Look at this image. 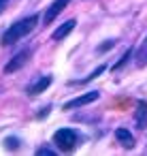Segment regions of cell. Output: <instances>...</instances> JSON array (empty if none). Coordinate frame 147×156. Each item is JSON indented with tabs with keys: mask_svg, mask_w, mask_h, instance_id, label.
Returning <instances> with one entry per match:
<instances>
[{
	"mask_svg": "<svg viewBox=\"0 0 147 156\" xmlns=\"http://www.w3.org/2000/svg\"><path fill=\"white\" fill-rule=\"evenodd\" d=\"M68 2H70V0H53V2H51V7L47 9V13H45V24H51L66 7H68Z\"/></svg>",
	"mask_w": 147,
	"mask_h": 156,
	"instance_id": "5b68a950",
	"label": "cell"
},
{
	"mask_svg": "<svg viewBox=\"0 0 147 156\" xmlns=\"http://www.w3.org/2000/svg\"><path fill=\"white\" fill-rule=\"evenodd\" d=\"M53 143H56V147L60 152H73L75 145L79 143V135L73 128H60L53 135Z\"/></svg>",
	"mask_w": 147,
	"mask_h": 156,
	"instance_id": "7a4b0ae2",
	"label": "cell"
},
{
	"mask_svg": "<svg viewBox=\"0 0 147 156\" xmlns=\"http://www.w3.org/2000/svg\"><path fill=\"white\" fill-rule=\"evenodd\" d=\"M104 71H107V66H104V64H100V66H98V69H96V71H94L92 75H87L85 79H79V81H73V83H87V81H92L94 77H98V75H102Z\"/></svg>",
	"mask_w": 147,
	"mask_h": 156,
	"instance_id": "30bf717a",
	"label": "cell"
},
{
	"mask_svg": "<svg viewBox=\"0 0 147 156\" xmlns=\"http://www.w3.org/2000/svg\"><path fill=\"white\" fill-rule=\"evenodd\" d=\"M5 5H7V0H0V11L5 9Z\"/></svg>",
	"mask_w": 147,
	"mask_h": 156,
	"instance_id": "4fadbf2b",
	"label": "cell"
},
{
	"mask_svg": "<svg viewBox=\"0 0 147 156\" xmlns=\"http://www.w3.org/2000/svg\"><path fill=\"white\" fill-rule=\"evenodd\" d=\"M98 96H100V92H98V90L85 92V94H81V96H77V98H73V101L64 103V109H77V107H83V105H90V103L98 101Z\"/></svg>",
	"mask_w": 147,
	"mask_h": 156,
	"instance_id": "3957f363",
	"label": "cell"
},
{
	"mask_svg": "<svg viewBox=\"0 0 147 156\" xmlns=\"http://www.w3.org/2000/svg\"><path fill=\"white\" fill-rule=\"evenodd\" d=\"M115 139H117V143H121V147H126V150H132V147H134V137H132V133H130L128 128H117V130H115Z\"/></svg>",
	"mask_w": 147,
	"mask_h": 156,
	"instance_id": "ba28073f",
	"label": "cell"
},
{
	"mask_svg": "<svg viewBox=\"0 0 147 156\" xmlns=\"http://www.w3.org/2000/svg\"><path fill=\"white\" fill-rule=\"evenodd\" d=\"M39 24V15L34 13V15H30V17H24L22 22H17V24H13L5 34H2V45L5 47H9V45H13V43H17L19 39H24V37H28L32 30H34V26Z\"/></svg>",
	"mask_w": 147,
	"mask_h": 156,
	"instance_id": "6da1fadb",
	"label": "cell"
},
{
	"mask_svg": "<svg viewBox=\"0 0 147 156\" xmlns=\"http://www.w3.org/2000/svg\"><path fill=\"white\" fill-rule=\"evenodd\" d=\"M30 56H32V51L30 49H22L17 56H13V60L5 66V73H13V71H19L28 60H30Z\"/></svg>",
	"mask_w": 147,
	"mask_h": 156,
	"instance_id": "277c9868",
	"label": "cell"
},
{
	"mask_svg": "<svg viewBox=\"0 0 147 156\" xmlns=\"http://www.w3.org/2000/svg\"><path fill=\"white\" fill-rule=\"evenodd\" d=\"M36 154H39V156H56V152H53L51 147H39Z\"/></svg>",
	"mask_w": 147,
	"mask_h": 156,
	"instance_id": "7c38bea8",
	"label": "cell"
},
{
	"mask_svg": "<svg viewBox=\"0 0 147 156\" xmlns=\"http://www.w3.org/2000/svg\"><path fill=\"white\" fill-rule=\"evenodd\" d=\"M51 81H53V77H51V75H45V77L36 79L34 83H30V86H28V94H30V96H39L41 92H45V90L51 86Z\"/></svg>",
	"mask_w": 147,
	"mask_h": 156,
	"instance_id": "8992f818",
	"label": "cell"
},
{
	"mask_svg": "<svg viewBox=\"0 0 147 156\" xmlns=\"http://www.w3.org/2000/svg\"><path fill=\"white\" fill-rule=\"evenodd\" d=\"M5 145H7V150H17V147H19V139L7 137V139H5Z\"/></svg>",
	"mask_w": 147,
	"mask_h": 156,
	"instance_id": "8fae6325",
	"label": "cell"
},
{
	"mask_svg": "<svg viewBox=\"0 0 147 156\" xmlns=\"http://www.w3.org/2000/svg\"><path fill=\"white\" fill-rule=\"evenodd\" d=\"M75 26H77V22H75V20L64 22V24H62V26H60V28H58L53 34H51V39H53V41H62V39H66V37H68V34L75 30Z\"/></svg>",
	"mask_w": 147,
	"mask_h": 156,
	"instance_id": "9c48e42d",
	"label": "cell"
},
{
	"mask_svg": "<svg viewBox=\"0 0 147 156\" xmlns=\"http://www.w3.org/2000/svg\"><path fill=\"white\" fill-rule=\"evenodd\" d=\"M134 122L138 128H147V101H138L134 109Z\"/></svg>",
	"mask_w": 147,
	"mask_h": 156,
	"instance_id": "52a82bcc",
	"label": "cell"
}]
</instances>
